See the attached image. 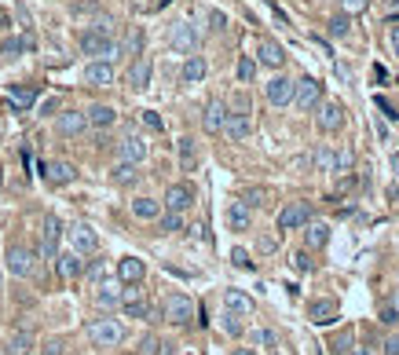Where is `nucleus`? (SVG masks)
I'll return each mask as SVG.
<instances>
[{
	"label": "nucleus",
	"instance_id": "nucleus-59",
	"mask_svg": "<svg viewBox=\"0 0 399 355\" xmlns=\"http://www.w3.org/2000/svg\"><path fill=\"white\" fill-rule=\"evenodd\" d=\"M231 355H257V352H253V348H235Z\"/></svg>",
	"mask_w": 399,
	"mask_h": 355
},
{
	"label": "nucleus",
	"instance_id": "nucleus-43",
	"mask_svg": "<svg viewBox=\"0 0 399 355\" xmlns=\"http://www.w3.org/2000/svg\"><path fill=\"white\" fill-rule=\"evenodd\" d=\"M220 326H224V333H231V337H242V322H238V315H235V311H227Z\"/></svg>",
	"mask_w": 399,
	"mask_h": 355
},
{
	"label": "nucleus",
	"instance_id": "nucleus-9",
	"mask_svg": "<svg viewBox=\"0 0 399 355\" xmlns=\"http://www.w3.org/2000/svg\"><path fill=\"white\" fill-rule=\"evenodd\" d=\"M191 206H194V187H191V184H172L169 191H165V201H162V209L187 212Z\"/></svg>",
	"mask_w": 399,
	"mask_h": 355
},
{
	"label": "nucleus",
	"instance_id": "nucleus-36",
	"mask_svg": "<svg viewBox=\"0 0 399 355\" xmlns=\"http://www.w3.org/2000/svg\"><path fill=\"white\" fill-rule=\"evenodd\" d=\"M162 231L165 234H176V231H183V212H172V209H162Z\"/></svg>",
	"mask_w": 399,
	"mask_h": 355
},
{
	"label": "nucleus",
	"instance_id": "nucleus-50",
	"mask_svg": "<svg viewBox=\"0 0 399 355\" xmlns=\"http://www.w3.org/2000/svg\"><path fill=\"white\" fill-rule=\"evenodd\" d=\"M381 322H388V326H392V322H399V311H396L392 300H388V304L381 308Z\"/></svg>",
	"mask_w": 399,
	"mask_h": 355
},
{
	"label": "nucleus",
	"instance_id": "nucleus-31",
	"mask_svg": "<svg viewBox=\"0 0 399 355\" xmlns=\"http://www.w3.org/2000/svg\"><path fill=\"white\" fill-rule=\"evenodd\" d=\"M132 217H136V220H157V217H162V201H154V198H136V201H132Z\"/></svg>",
	"mask_w": 399,
	"mask_h": 355
},
{
	"label": "nucleus",
	"instance_id": "nucleus-61",
	"mask_svg": "<svg viewBox=\"0 0 399 355\" xmlns=\"http://www.w3.org/2000/svg\"><path fill=\"white\" fill-rule=\"evenodd\" d=\"M0 187H4V169H0Z\"/></svg>",
	"mask_w": 399,
	"mask_h": 355
},
{
	"label": "nucleus",
	"instance_id": "nucleus-19",
	"mask_svg": "<svg viewBox=\"0 0 399 355\" xmlns=\"http://www.w3.org/2000/svg\"><path fill=\"white\" fill-rule=\"evenodd\" d=\"M224 132H227L231 143H242V139H249V132H253V121H249V114H227Z\"/></svg>",
	"mask_w": 399,
	"mask_h": 355
},
{
	"label": "nucleus",
	"instance_id": "nucleus-20",
	"mask_svg": "<svg viewBox=\"0 0 399 355\" xmlns=\"http://www.w3.org/2000/svg\"><path fill=\"white\" fill-rule=\"evenodd\" d=\"M85 81L92 84V88H107V84H114V66L107 59H96V62H88V70H85Z\"/></svg>",
	"mask_w": 399,
	"mask_h": 355
},
{
	"label": "nucleus",
	"instance_id": "nucleus-14",
	"mask_svg": "<svg viewBox=\"0 0 399 355\" xmlns=\"http://www.w3.org/2000/svg\"><path fill=\"white\" fill-rule=\"evenodd\" d=\"M40 172H44V180L51 187H66L77 180V169H73L70 161H48V165H40Z\"/></svg>",
	"mask_w": 399,
	"mask_h": 355
},
{
	"label": "nucleus",
	"instance_id": "nucleus-22",
	"mask_svg": "<svg viewBox=\"0 0 399 355\" xmlns=\"http://www.w3.org/2000/svg\"><path fill=\"white\" fill-rule=\"evenodd\" d=\"M146 150H151V147H146L140 136H125L121 143H118V154H121V161H132V165H140V161L146 158Z\"/></svg>",
	"mask_w": 399,
	"mask_h": 355
},
{
	"label": "nucleus",
	"instance_id": "nucleus-8",
	"mask_svg": "<svg viewBox=\"0 0 399 355\" xmlns=\"http://www.w3.org/2000/svg\"><path fill=\"white\" fill-rule=\"evenodd\" d=\"M319 128L322 132H337V128L344 125V106L337 99H319Z\"/></svg>",
	"mask_w": 399,
	"mask_h": 355
},
{
	"label": "nucleus",
	"instance_id": "nucleus-62",
	"mask_svg": "<svg viewBox=\"0 0 399 355\" xmlns=\"http://www.w3.org/2000/svg\"><path fill=\"white\" fill-rule=\"evenodd\" d=\"M271 355H279V352H271Z\"/></svg>",
	"mask_w": 399,
	"mask_h": 355
},
{
	"label": "nucleus",
	"instance_id": "nucleus-15",
	"mask_svg": "<svg viewBox=\"0 0 399 355\" xmlns=\"http://www.w3.org/2000/svg\"><path fill=\"white\" fill-rule=\"evenodd\" d=\"M143 275H146V264L140 260V256H121V260H118V282L140 286Z\"/></svg>",
	"mask_w": 399,
	"mask_h": 355
},
{
	"label": "nucleus",
	"instance_id": "nucleus-13",
	"mask_svg": "<svg viewBox=\"0 0 399 355\" xmlns=\"http://www.w3.org/2000/svg\"><path fill=\"white\" fill-rule=\"evenodd\" d=\"M264 95H268L271 106H286V103H293V81L286 77V73H275V77L268 81Z\"/></svg>",
	"mask_w": 399,
	"mask_h": 355
},
{
	"label": "nucleus",
	"instance_id": "nucleus-47",
	"mask_svg": "<svg viewBox=\"0 0 399 355\" xmlns=\"http://www.w3.org/2000/svg\"><path fill=\"white\" fill-rule=\"evenodd\" d=\"M92 29H99V34L114 37V19H110V15H99V19H96V26H92Z\"/></svg>",
	"mask_w": 399,
	"mask_h": 355
},
{
	"label": "nucleus",
	"instance_id": "nucleus-37",
	"mask_svg": "<svg viewBox=\"0 0 399 355\" xmlns=\"http://www.w3.org/2000/svg\"><path fill=\"white\" fill-rule=\"evenodd\" d=\"M235 77H238V84H249L257 77V62L249 56H242V59H238V66H235Z\"/></svg>",
	"mask_w": 399,
	"mask_h": 355
},
{
	"label": "nucleus",
	"instance_id": "nucleus-21",
	"mask_svg": "<svg viewBox=\"0 0 399 355\" xmlns=\"http://www.w3.org/2000/svg\"><path fill=\"white\" fill-rule=\"evenodd\" d=\"M85 121H88L92 128H110L114 121H118V110H114V106H107V103H92L88 110H85Z\"/></svg>",
	"mask_w": 399,
	"mask_h": 355
},
{
	"label": "nucleus",
	"instance_id": "nucleus-5",
	"mask_svg": "<svg viewBox=\"0 0 399 355\" xmlns=\"http://www.w3.org/2000/svg\"><path fill=\"white\" fill-rule=\"evenodd\" d=\"M319 99H322V84L315 81V77H300V81H293V103H297L304 114H311L315 106H319Z\"/></svg>",
	"mask_w": 399,
	"mask_h": 355
},
{
	"label": "nucleus",
	"instance_id": "nucleus-30",
	"mask_svg": "<svg viewBox=\"0 0 399 355\" xmlns=\"http://www.w3.org/2000/svg\"><path fill=\"white\" fill-rule=\"evenodd\" d=\"M29 48H34V40H29V37H4V40H0V56H4V59H18Z\"/></svg>",
	"mask_w": 399,
	"mask_h": 355
},
{
	"label": "nucleus",
	"instance_id": "nucleus-57",
	"mask_svg": "<svg viewBox=\"0 0 399 355\" xmlns=\"http://www.w3.org/2000/svg\"><path fill=\"white\" fill-rule=\"evenodd\" d=\"M388 45H392V51L399 56V26H392V34H388Z\"/></svg>",
	"mask_w": 399,
	"mask_h": 355
},
{
	"label": "nucleus",
	"instance_id": "nucleus-51",
	"mask_svg": "<svg viewBox=\"0 0 399 355\" xmlns=\"http://www.w3.org/2000/svg\"><path fill=\"white\" fill-rule=\"evenodd\" d=\"M315 165H319V169H333V154H330V150H319V154H315Z\"/></svg>",
	"mask_w": 399,
	"mask_h": 355
},
{
	"label": "nucleus",
	"instance_id": "nucleus-54",
	"mask_svg": "<svg viewBox=\"0 0 399 355\" xmlns=\"http://www.w3.org/2000/svg\"><path fill=\"white\" fill-rule=\"evenodd\" d=\"M293 267H297V271H308V267H311L308 253H297V256H293Z\"/></svg>",
	"mask_w": 399,
	"mask_h": 355
},
{
	"label": "nucleus",
	"instance_id": "nucleus-44",
	"mask_svg": "<svg viewBox=\"0 0 399 355\" xmlns=\"http://www.w3.org/2000/svg\"><path fill=\"white\" fill-rule=\"evenodd\" d=\"M169 344H162L157 337H143V344H140V355H162Z\"/></svg>",
	"mask_w": 399,
	"mask_h": 355
},
{
	"label": "nucleus",
	"instance_id": "nucleus-49",
	"mask_svg": "<svg viewBox=\"0 0 399 355\" xmlns=\"http://www.w3.org/2000/svg\"><path fill=\"white\" fill-rule=\"evenodd\" d=\"M352 187H355V176H352V172H341V184H337V198H341V195H348Z\"/></svg>",
	"mask_w": 399,
	"mask_h": 355
},
{
	"label": "nucleus",
	"instance_id": "nucleus-24",
	"mask_svg": "<svg viewBox=\"0 0 399 355\" xmlns=\"http://www.w3.org/2000/svg\"><path fill=\"white\" fill-rule=\"evenodd\" d=\"M257 59L264 62V66H271V70H282V62H286V51H282V45H275V40H260Z\"/></svg>",
	"mask_w": 399,
	"mask_h": 355
},
{
	"label": "nucleus",
	"instance_id": "nucleus-6",
	"mask_svg": "<svg viewBox=\"0 0 399 355\" xmlns=\"http://www.w3.org/2000/svg\"><path fill=\"white\" fill-rule=\"evenodd\" d=\"M8 271L18 275V278H29L37 271V253H29L26 245H12V249H8Z\"/></svg>",
	"mask_w": 399,
	"mask_h": 355
},
{
	"label": "nucleus",
	"instance_id": "nucleus-48",
	"mask_svg": "<svg viewBox=\"0 0 399 355\" xmlns=\"http://www.w3.org/2000/svg\"><path fill=\"white\" fill-rule=\"evenodd\" d=\"M143 125H146V128H154V132H162V128H165V125H162V117H157L154 110H143Z\"/></svg>",
	"mask_w": 399,
	"mask_h": 355
},
{
	"label": "nucleus",
	"instance_id": "nucleus-34",
	"mask_svg": "<svg viewBox=\"0 0 399 355\" xmlns=\"http://www.w3.org/2000/svg\"><path fill=\"white\" fill-rule=\"evenodd\" d=\"M121 56H143V29L132 26L121 40Z\"/></svg>",
	"mask_w": 399,
	"mask_h": 355
},
{
	"label": "nucleus",
	"instance_id": "nucleus-18",
	"mask_svg": "<svg viewBox=\"0 0 399 355\" xmlns=\"http://www.w3.org/2000/svg\"><path fill=\"white\" fill-rule=\"evenodd\" d=\"M55 128H59V136L73 139V136L85 132L88 121H85V114H81V110H62V114H59V121H55Z\"/></svg>",
	"mask_w": 399,
	"mask_h": 355
},
{
	"label": "nucleus",
	"instance_id": "nucleus-28",
	"mask_svg": "<svg viewBox=\"0 0 399 355\" xmlns=\"http://www.w3.org/2000/svg\"><path fill=\"white\" fill-rule=\"evenodd\" d=\"M8 99L15 103V110H29V106L37 103V84H15V88L8 92Z\"/></svg>",
	"mask_w": 399,
	"mask_h": 355
},
{
	"label": "nucleus",
	"instance_id": "nucleus-26",
	"mask_svg": "<svg viewBox=\"0 0 399 355\" xmlns=\"http://www.w3.org/2000/svg\"><path fill=\"white\" fill-rule=\"evenodd\" d=\"M224 304H227V311H235V315H253V297L242 293V289H227Z\"/></svg>",
	"mask_w": 399,
	"mask_h": 355
},
{
	"label": "nucleus",
	"instance_id": "nucleus-25",
	"mask_svg": "<svg viewBox=\"0 0 399 355\" xmlns=\"http://www.w3.org/2000/svg\"><path fill=\"white\" fill-rule=\"evenodd\" d=\"M55 267H59V275L62 278H77V275H85V260H81V253H59L55 256Z\"/></svg>",
	"mask_w": 399,
	"mask_h": 355
},
{
	"label": "nucleus",
	"instance_id": "nucleus-46",
	"mask_svg": "<svg viewBox=\"0 0 399 355\" xmlns=\"http://www.w3.org/2000/svg\"><path fill=\"white\" fill-rule=\"evenodd\" d=\"M366 4H370V0H341V12L344 15H359V12H366Z\"/></svg>",
	"mask_w": 399,
	"mask_h": 355
},
{
	"label": "nucleus",
	"instance_id": "nucleus-7",
	"mask_svg": "<svg viewBox=\"0 0 399 355\" xmlns=\"http://www.w3.org/2000/svg\"><path fill=\"white\" fill-rule=\"evenodd\" d=\"M308 220H311V206H308V201H289V206L279 212V228L282 231H297Z\"/></svg>",
	"mask_w": 399,
	"mask_h": 355
},
{
	"label": "nucleus",
	"instance_id": "nucleus-41",
	"mask_svg": "<svg viewBox=\"0 0 399 355\" xmlns=\"http://www.w3.org/2000/svg\"><path fill=\"white\" fill-rule=\"evenodd\" d=\"M348 29H352V19L344 15V12L330 19V34H333V37H344V34H348Z\"/></svg>",
	"mask_w": 399,
	"mask_h": 355
},
{
	"label": "nucleus",
	"instance_id": "nucleus-56",
	"mask_svg": "<svg viewBox=\"0 0 399 355\" xmlns=\"http://www.w3.org/2000/svg\"><path fill=\"white\" fill-rule=\"evenodd\" d=\"M385 352H388V355H399V333H396V337H388V341H385Z\"/></svg>",
	"mask_w": 399,
	"mask_h": 355
},
{
	"label": "nucleus",
	"instance_id": "nucleus-2",
	"mask_svg": "<svg viewBox=\"0 0 399 355\" xmlns=\"http://www.w3.org/2000/svg\"><path fill=\"white\" fill-rule=\"evenodd\" d=\"M81 51H85V56H96V59H114L118 56V45H114V37H107V34H99V29H85V34H81Z\"/></svg>",
	"mask_w": 399,
	"mask_h": 355
},
{
	"label": "nucleus",
	"instance_id": "nucleus-3",
	"mask_svg": "<svg viewBox=\"0 0 399 355\" xmlns=\"http://www.w3.org/2000/svg\"><path fill=\"white\" fill-rule=\"evenodd\" d=\"M162 315L172 322V326H187L194 319V300L187 293H169L162 300Z\"/></svg>",
	"mask_w": 399,
	"mask_h": 355
},
{
	"label": "nucleus",
	"instance_id": "nucleus-45",
	"mask_svg": "<svg viewBox=\"0 0 399 355\" xmlns=\"http://www.w3.org/2000/svg\"><path fill=\"white\" fill-rule=\"evenodd\" d=\"M231 264L242 267V271H253V260H249V253H246V249H231Z\"/></svg>",
	"mask_w": 399,
	"mask_h": 355
},
{
	"label": "nucleus",
	"instance_id": "nucleus-1",
	"mask_svg": "<svg viewBox=\"0 0 399 355\" xmlns=\"http://www.w3.org/2000/svg\"><path fill=\"white\" fill-rule=\"evenodd\" d=\"M88 341L96 344V348H118L125 341V326L118 319H96L88 326Z\"/></svg>",
	"mask_w": 399,
	"mask_h": 355
},
{
	"label": "nucleus",
	"instance_id": "nucleus-38",
	"mask_svg": "<svg viewBox=\"0 0 399 355\" xmlns=\"http://www.w3.org/2000/svg\"><path fill=\"white\" fill-rule=\"evenodd\" d=\"M352 161H355V150L352 147H344V150H337V154H333V169L330 172H352Z\"/></svg>",
	"mask_w": 399,
	"mask_h": 355
},
{
	"label": "nucleus",
	"instance_id": "nucleus-52",
	"mask_svg": "<svg viewBox=\"0 0 399 355\" xmlns=\"http://www.w3.org/2000/svg\"><path fill=\"white\" fill-rule=\"evenodd\" d=\"M209 23H213V29L220 34V29L227 26V15H224V12H209Z\"/></svg>",
	"mask_w": 399,
	"mask_h": 355
},
{
	"label": "nucleus",
	"instance_id": "nucleus-29",
	"mask_svg": "<svg viewBox=\"0 0 399 355\" xmlns=\"http://www.w3.org/2000/svg\"><path fill=\"white\" fill-rule=\"evenodd\" d=\"M304 228H308V231H304V242H308V249H322V245H326L330 242V228H326V223H304Z\"/></svg>",
	"mask_w": 399,
	"mask_h": 355
},
{
	"label": "nucleus",
	"instance_id": "nucleus-33",
	"mask_svg": "<svg viewBox=\"0 0 399 355\" xmlns=\"http://www.w3.org/2000/svg\"><path fill=\"white\" fill-rule=\"evenodd\" d=\"M176 150H180V169H183V172H191V169L198 165V147H194V139H191V136H183Z\"/></svg>",
	"mask_w": 399,
	"mask_h": 355
},
{
	"label": "nucleus",
	"instance_id": "nucleus-4",
	"mask_svg": "<svg viewBox=\"0 0 399 355\" xmlns=\"http://www.w3.org/2000/svg\"><path fill=\"white\" fill-rule=\"evenodd\" d=\"M198 45H202V34L194 29V23H176L169 29V48L180 51V56H194Z\"/></svg>",
	"mask_w": 399,
	"mask_h": 355
},
{
	"label": "nucleus",
	"instance_id": "nucleus-23",
	"mask_svg": "<svg viewBox=\"0 0 399 355\" xmlns=\"http://www.w3.org/2000/svg\"><path fill=\"white\" fill-rule=\"evenodd\" d=\"M249 223H253V212H249L246 201H231L227 206V228L231 231H249Z\"/></svg>",
	"mask_w": 399,
	"mask_h": 355
},
{
	"label": "nucleus",
	"instance_id": "nucleus-17",
	"mask_svg": "<svg viewBox=\"0 0 399 355\" xmlns=\"http://www.w3.org/2000/svg\"><path fill=\"white\" fill-rule=\"evenodd\" d=\"M227 106L224 103H220V99H213V103H209L205 106V114H202V128H205V132L209 136H216V132H224V121H227Z\"/></svg>",
	"mask_w": 399,
	"mask_h": 355
},
{
	"label": "nucleus",
	"instance_id": "nucleus-35",
	"mask_svg": "<svg viewBox=\"0 0 399 355\" xmlns=\"http://www.w3.org/2000/svg\"><path fill=\"white\" fill-rule=\"evenodd\" d=\"M136 176H140V172H136L132 161H118V165H114V172H110L114 184H136Z\"/></svg>",
	"mask_w": 399,
	"mask_h": 355
},
{
	"label": "nucleus",
	"instance_id": "nucleus-60",
	"mask_svg": "<svg viewBox=\"0 0 399 355\" xmlns=\"http://www.w3.org/2000/svg\"><path fill=\"white\" fill-rule=\"evenodd\" d=\"M388 198H392V201H399V187L392 184V191H388Z\"/></svg>",
	"mask_w": 399,
	"mask_h": 355
},
{
	"label": "nucleus",
	"instance_id": "nucleus-39",
	"mask_svg": "<svg viewBox=\"0 0 399 355\" xmlns=\"http://www.w3.org/2000/svg\"><path fill=\"white\" fill-rule=\"evenodd\" d=\"M29 348H34V333H15L8 344V355H26Z\"/></svg>",
	"mask_w": 399,
	"mask_h": 355
},
{
	"label": "nucleus",
	"instance_id": "nucleus-58",
	"mask_svg": "<svg viewBox=\"0 0 399 355\" xmlns=\"http://www.w3.org/2000/svg\"><path fill=\"white\" fill-rule=\"evenodd\" d=\"M62 352V341H48V348H44V355H59Z\"/></svg>",
	"mask_w": 399,
	"mask_h": 355
},
{
	"label": "nucleus",
	"instance_id": "nucleus-42",
	"mask_svg": "<svg viewBox=\"0 0 399 355\" xmlns=\"http://www.w3.org/2000/svg\"><path fill=\"white\" fill-rule=\"evenodd\" d=\"M242 201H246L249 209H253V206H268V191H264V187H249Z\"/></svg>",
	"mask_w": 399,
	"mask_h": 355
},
{
	"label": "nucleus",
	"instance_id": "nucleus-40",
	"mask_svg": "<svg viewBox=\"0 0 399 355\" xmlns=\"http://www.w3.org/2000/svg\"><path fill=\"white\" fill-rule=\"evenodd\" d=\"M352 341H355V333L352 330H341L337 337L330 341V348H333V355H344V352H352Z\"/></svg>",
	"mask_w": 399,
	"mask_h": 355
},
{
	"label": "nucleus",
	"instance_id": "nucleus-16",
	"mask_svg": "<svg viewBox=\"0 0 399 355\" xmlns=\"http://www.w3.org/2000/svg\"><path fill=\"white\" fill-rule=\"evenodd\" d=\"M337 300H311L308 304V319L315 326H330V322H337Z\"/></svg>",
	"mask_w": 399,
	"mask_h": 355
},
{
	"label": "nucleus",
	"instance_id": "nucleus-53",
	"mask_svg": "<svg viewBox=\"0 0 399 355\" xmlns=\"http://www.w3.org/2000/svg\"><path fill=\"white\" fill-rule=\"evenodd\" d=\"M235 114H249V95L246 92L235 95Z\"/></svg>",
	"mask_w": 399,
	"mask_h": 355
},
{
	"label": "nucleus",
	"instance_id": "nucleus-10",
	"mask_svg": "<svg viewBox=\"0 0 399 355\" xmlns=\"http://www.w3.org/2000/svg\"><path fill=\"white\" fill-rule=\"evenodd\" d=\"M59 234H62L59 217H44V231H40V256L44 260H55L59 256Z\"/></svg>",
	"mask_w": 399,
	"mask_h": 355
},
{
	"label": "nucleus",
	"instance_id": "nucleus-27",
	"mask_svg": "<svg viewBox=\"0 0 399 355\" xmlns=\"http://www.w3.org/2000/svg\"><path fill=\"white\" fill-rule=\"evenodd\" d=\"M205 73H209V62H205L202 56H187L183 70H180V77H183L187 84H198V81H205Z\"/></svg>",
	"mask_w": 399,
	"mask_h": 355
},
{
	"label": "nucleus",
	"instance_id": "nucleus-32",
	"mask_svg": "<svg viewBox=\"0 0 399 355\" xmlns=\"http://www.w3.org/2000/svg\"><path fill=\"white\" fill-rule=\"evenodd\" d=\"M96 304L99 308H118L121 304V286L118 282H103L99 293H96Z\"/></svg>",
	"mask_w": 399,
	"mask_h": 355
},
{
	"label": "nucleus",
	"instance_id": "nucleus-12",
	"mask_svg": "<svg viewBox=\"0 0 399 355\" xmlns=\"http://www.w3.org/2000/svg\"><path fill=\"white\" fill-rule=\"evenodd\" d=\"M151 77H154V62L143 59V56H136L132 66H129V88L132 92H146V88H151Z\"/></svg>",
	"mask_w": 399,
	"mask_h": 355
},
{
	"label": "nucleus",
	"instance_id": "nucleus-55",
	"mask_svg": "<svg viewBox=\"0 0 399 355\" xmlns=\"http://www.w3.org/2000/svg\"><path fill=\"white\" fill-rule=\"evenodd\" d=\"M253 341H260V344H275V333H271V330H257V333H253Z\"/></svg>",
	"mask_w": 399,
	"mask_h": 355
},
{
	"label": "nucleus",
	"instance_id": "nucleus-11",
	"mask_svg": "<svg viewBox=\"0 0 399 355\" xmlns=\"http://www.w3.org/2000/svg\"><path fill=\"white\" fill-rule=\"evenodd\" d=\"M70 245H73V253H96L99 249V234L88 228V223H73L70 228Z\"/></svg>",
	"mask_w": 399,
	"mask_h": 355
}]
</instances>
